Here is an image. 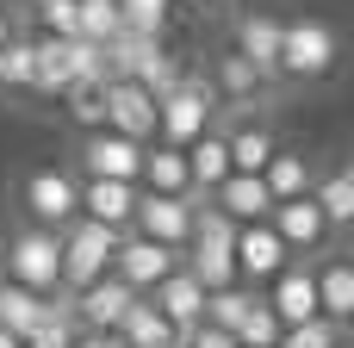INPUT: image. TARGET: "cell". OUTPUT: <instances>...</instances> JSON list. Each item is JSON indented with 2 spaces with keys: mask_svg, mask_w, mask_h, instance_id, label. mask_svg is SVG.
I'll return each mask as SVG.
<instances>
[{
  "mask_svg": "<svg viewBox=\"0 0 354 348\" xmlns=\"http://www.w3.org/2000/svg\"><path fill=\"white\" fill-rule=\"evenodd\" d=\"M224 149H230V174H261L280 143H274V131L261 118H249V125H230L224 131Z\"/></svg>",
  "mask_w": 354,
  "mask_h": 348,
  "instance_id": "7402d4cb",
  "label": "cell"
},
{
  "mask_svg": "<svg viewBox=\"0 0 354 348\" xmlns=\"http://www.w3.org/2000/svg\"><path fill=\"white\" fill-rule=\"evenodd\" d=\"M0 268H6V286H25V293H62V237L56 230H19L6 237L0 249Z\"/></svg>",
  "mask_w": 354,
  "mask_h": 348,
  "instance_id": "6da1fadb",
  "label": "cell"
},
{
  "mask_svg": "<svg viewBox=\"0 0 354 348\" xmlns=\"http://www.w3.org/2000/svg\"><path fill=\"white\" fill-rule=\"evenodd\" d=\"M118 348H168L174 342V330H168V318L149 305V299H131V311L118 318Z\"/></svg>",
  "mask_w": 354,
  "mask_h": 348,
  "instance_id": "cb8c5ba5",
  "label": "cell"
},
{
  "mask_svg": "<svg viewBox=\"0 0 354 348\" xmlns=\"http://www.w3.org/2000/svg\"><path fill=\"white\" fill-rule=\"evenodd\" d=\"M268 224H274V237H280L286 249H317V243L330 237V218L317 212V199H311V193L280 199V205L268 212Z\"/></svg>",
  "mask_w": 354,
  "mask_h": 348,
  "instance_id": "5bb4252c",
  "label": "cell"
},
{
  "mask_svg": "<svg viewBox=\"0 0 354 348\" xmlns=\"http://www.w3.org/2000/svg\"><path fill=\"white\" fill-rule=\"evenodd\" d=\"M261 87H268V75H261L249 56H236V50H224V56H218V93H224L230 106H249Z\"/></svg>",
  "mask_w": 354,
  "mask_h": 348,
  "instance_id": "4316f807",
  "label": "cell"
},
{
  "mask_svg": "<svg viewBox=\"0 0 354 348\" xmlns=\"http://www.w3.org/2000/svg\"><path fill=\"white\" fill-rule=\"evenodd\" d=\"M230 262H236V280L243 286H268L280 268H286V243L274 237V224H236V243H230Z\"/></svg>",
  "mask_w": 354,
  "mask_h": 348,
  "instance_id": "52a82bcc",
  "label": "cell"
},
{
  "mask_svg": "<svg viewBox=\"0 0 354 348\" xmlns=\"http://www.w3.org/2000/svg\"><path fill=\"white\" fill-rule=\"evenodd\" d=\"M311 286H317V311H324L330 324H348L354 318V262L348 255L324 262V268L311 274Z\"/></svg>",
  "mask_w": 354,
  "mask_h": 348,
  "instance_id": "44dd1931",
  "label": "cell"
},
{
  "mask_svg": "<svg viewBox=\"0 0 354 348\" xmlns=\"http://www.w3.org/2000/svg\"><path fill=\"white\" fill-rule=\"evenodd\" d=\"M19 205H25V218L37 224V230H68L75 218H81V181L68 174V168H31L25 174V187H19Z\"/></svg>",
  "mask_w": 354,
  "mask_h": 348,
  "instance_id": "277c9868",
  "label": "cell"
},
{
  "mask_svg": "<svg viewBox=\"0 0 354 348\" xmlns=\"http://www.w3.org/2000/svg\"><path fill=\"white\" fill-rule=\"evenodd\" d=\"M212 112H218V93H212L205 81L180 75V87L156 100V143L187 149L193 137H205V131H212Z\"/></svg>",
  "mask_w": 354,
  "mask_h": 348,
  "instance_id": "3957f363",
  "label": "cell"
},
{
  "mask_svg": "<svg viewBox=\"0 0 354 348\" xmlns=\"http://www.w3.org/2000/svg\"><path fill=\"white\" fill-rule=\"evenodd\" d=\"M255 299H261L255 286H224V293H205V324L230 336V330L249 318V305H255Z\"/></svg>",
  "mask_w": 354,
  "mask_h": 348,
  "instance_id": "f1b7e54d",
  "label": "cell"
},
{
  "mask_svg": "<svg viewBox=\"0 0 354 348\" xmlns=\"http://www.w3.org/2000/svg\"><path fill=\"white\" fill-rule=\"evenodd\" d=\"M311 199H317V212L330 218V230H348V224H354V168L342 162L336 174L311 181Z\"/></svg>",
  "mask_w": 354,
  "mask_h": 348,
  "instance_id": "484cf974",
  "label": "cell"
},
{
  "mask_svg": "<svg viewBox=\"0 0 354 348\" xmlns=\"http://www.w3.org/2000/svg\"><path fill=\"white\" fill-rule=\"evenodd\" d=\"M124 31V19H118V0H75V37L81 44H112Z\"/></svg>",
  "mask_w": 354,
  "mask_h": 348,
  "instance_id": "83f0119b",
  "label": "cell"
},
{
  "mask_svg": "<svg viewBox=\"0 0 354 348\" xmlns=\"http://www.w3.org/2000/svg\"><path fill=\"white\" fill-rule=\"evenodd\" d=\"M336 342H342V324H330V318H311V324L286 330L274 348H336Z\"/></svg>",
  "mask_w": 354,
  "mask_h": 348,
  "instance_id": "836d02e7",
  "label": "cell"
},
{
  "mask_svg": "<svg viewBox=\"0 0 354 348\" xmlns=\"http://www.w3.org/2000/svg\"><path fill=\"white\" fill-rule=\"evenodd\" d=\"M44 37H75V0H37Z\"/></svg>",
  "mask_w": 354,
  "mask_h": 348,
  "instance_id": "e575fe53",
  "label": "cell"
},
{
  "mask_svg": "<svg viewBox=\"0 0 354 348\" xmlns=\"http://www.w3.org/2000/svg\"><path fill=\"white\" fill-rule=\"evenodd\" d=\"M75 87V37H31V93H68Z\"/></svg>",
  "mask_w": 354,
  "mask_h": 348,
  "instance_id": "9a60e30c",
  "label": "cell"
},
{
  "mask_svg": "<svg viewBox=\"0 0 354 348\" xmlns=\"http://www.w3.org/2000/svg\"><path fill=\"white\" fill-rule=\"evenodd\" d=\"M187 348H236V336H224V330H212V324H199V330L187 336Z\"/></svg>",
  "mask_w": 354,
  "mask_h": 348,
  "instance_id": "d590c367",
  "label": "cell"
},
{
  "mask_svg": "<svg viewBox=\"0 0 354 348\" xmlns=\"http://www.w3.org/2000/svg\"><path fill=\"white\" fill-rule=\"evenodd\" d=\"M311 181H317V174H311V162H305L299 149H286V143H280V149L268 156V168H261V187H268V199H274V205H280V199L311 193Z\"/></svg>",
  "mask_w": 354,
  "mask_h": 348,
  "instance_id": "603a6c76",
  "label": "cell"
},
{
  "mask_svg": "<svg viewBox=\"0 0 354 348\" xmlns=\"http://www.w3.org/2000/svg\"><path fill=\"white\" fill-rule=\"evenodd\" d=\"M205 6H243V0H205Z\"/></svg>",
  "mask_w": 354,
  "mask_h": 348,
  "instance_id": "ab89813d",
  "label": "cell"
},
{
  "mask_svg": "<svg viewBox=\"0 0 354 348\" xmlns=\"http://www.w3.org/2000/svg\"><path fill=\"white\" fill-rule=\"evenodd\" d=\"M230 336H236V348H274L286 330H280V318L268 311V299H255V305H249V318H243Z\"/></svg>",
  "mask_w": 354,
  "mask_h": 348,
  "instance_id": "1f68e13d",
  "label": "cell"
},
{
  "mask_svg": "<svg viewBox=\"0 0 354 348\" xmlns=\"http://www.w3.org/2000/svg\"><path fill=\"white\" fill-rule=\"evenodd\" d=\"M261 299H268V311L280 318V330H299V324L324 318V311H317V286H311V268H280Z\"/></svg>",
  "mask_w": 354,
  "mask_h": 348,
  "instance_id": "8fae6325",
  "label": "cell"
},
{
  "mask_svg": "<svg viewBox=\"0 0 354 348\" xmlns=\"http://www.w3.org/2000/svg\"><path fill=\"white\" fill-rule=\"evenodd\" d=\"M131 230H106L93 218H75L62 230V293H87L93 280L112 274V249L124 243Z\"/></svg>",
  "mask_w": 354,
  "mask_h": 348,
  "instance_id": "7a4b0ae2",
  "label": "cell"
},
{
  "mask_svg": "<svg viewBox=\"0 0 354 348\" xmlns=\"http://www.w3.org/2000/svg\"><path fill=\"white\" fill-rule=\"evenodd\" d=\"M62 106H68V118L81 131H106V81H75L62 93Z\"/></svg>",
  "mask_w": 354,
  "mask_h": 348,
  "instance_id": "f546056e",
  "label": "cell"
},
{
  "mask_svg": "<svg viewBox=\"0 0 354 348\" xmlns=\"http://www.w3.org/2000/svg\"><path fill=\"white\" fill-rule=\"evenodd\" d=\"M131 230L162 243V249H187L193 237V199H168V193H137L131 205Z\"/></svg>",
  "mask_w": 354,
  "mask_h": 348,
  "instance_id": "8992f818",
  "label": "cell"
},
{
  "mask_svg": "<svg viewBox=\"0 0 354 348\" xmlns=\"http://www.w3.org/2000/svg\"><path fill=\"white\" fill-rule=\"evenodd\" d=\"M68 299H75V324H81V330L112 336V330H118V318L131 311V299H137V293H131L118 274H106V280H93L87 293H68Z\"/></svg>",
  "mask_w": 354,
  "mask_h": 348,
  "instance_id": "7c38bea8",
  "label": "cell"
},
{
  "mask_svg": "<svg viewBox=\"0 0 354 348\" xmlns=\"http://www.w3.org/2000/svg\"><path fill=\"white\" fill-rule=\"evenodd\" d=\"M6 37H12V19H6V12H0V50H6Z\"/></svg>",
  "mask_w": 354,
  "mask_h": 348,
  "instance_id": "74e56055",
  "label": "cell"
},
{
  "mask_svg": "<svg viewBox=\"0 0 354 348\" xmlns=\"http://www.w3.org/2000/svg\"><path fill=\"white\" fill-rule=\"evenodd\" d=\"M137 193H168V199H193V193H187V156H180V149H168V143H143Z\"/></svg>",
  "mask_w": 354,
  "mask_h": 348,
  "instance_id": "ac0fdd59",
  "label": "cell"
},
{
  "mask_svg": "<svg viewBox=\"0 0 354 348\" xmlns=\"http://www.w3.org/2000/svg\"><path fill=\"white\" fill-rule=\"evenodd\" d=\"M180 156H187V193H193V199H212V193L224 187V174H230L224 131H205V137H193Z\"/></svg>",
  "mask_w": 354,
  "mask_h": 348,
  "instance_id": "2e32d148",
  "label": "cell"
},
{
  "mask_svg": "<svg viewBox=\"0 0 354 348\" xmlns=\"http://www.w3.org/2000/svg\"><path fill=\"white\" fill-rule=\"evenodd\" d=\"M174 268H180V262H174V249H162V243H149V237H137V230L112 249V274H118L137 299H143V293H156Z\"/></svg>",
  "mask_w": 354,
  "mask_h": 348,
  "instance_id": "ba28073f",
  "label": "cell"
},
{
  "mask_svg": "<svg viewBox=\"0 0 354 348\" xmlns=\"http://www.w3.org/2000/svg\"><path fill=\"white\" fill-rule=\"evenodd\" d=\"M131 205H137V187H124V181H81V218H93L106 230H131Z\"/></svg>",
  "mask_w": 354,
  "mask_h": 348,
  "instance_id": "ffe728a7",
  "label": "cell"
},
{
  "mask_svg": "<svg viewBox=\"0 0 354 348\" xmlns=\"http://www.w3.org/2000/svg\"><path fill=\"white\" fill-rule=\"evenodd\" d=\"M137 168H143V143H131V137L93 131L81 143V174L87 181H124V187H137Z\"/></svg>",
  "mask_w": 354,
  "mask_h": 348,
  "instance_id": "30bf717a",
  "label": "cell"
},
{
  "mask_svg": "<svg viewBox=\"0 0 354 348\" xmlns=\"http://www.w3.org/2000/svg\"><path fill=\"white\" fill-rule=\"evenodd\" d=\"M212 205H218L230 224H261V218L274 212V199H268L261 174H224V187L212 193Z\"/></svg>",
  "mask_w": 354,
  "mask_h": 348,
  "instance_id": "d6986e66",
  "label": "cell"
},
{
  "mask_svg": "<svg viewBox=\"0 0 354 348\" xmlns=\"http://www.w3.org/2000/svg\"><path fill=\"white\" fill-rule=\"evenodd\" d=\"M0 87L6 93H31V37H6V50H0Z\"/></svg>",
  "mask_w": 354,
  "mask_h": 348,
  "instance_id": "d6a6232c",
  "label": "cell"
},
{
  "mask_svg": "<svg viewBox=\"0 0 354 348\" xmlns=\"http://www.w3.org/2000/svg\"><path fill=\"white\" fill-rule=\"evenodd\" d=\"M330 68H336V25H324V19H292V25L280 31V75L317 81V75H330Z\"/></svg>",
  "mask_w": 354,
  "mask_h": 348,
  "instance_id": "5b68a950",
  "label": "cell"
},
{
  "mask_svg": "<svg viewBox=\"0 0 354 348\" xmlns=\"http://www.w3.org/2000/svg\"><path fill=\"white\" fill-rule=\"evenodd\" d=\"M106 131L131 143H156V100L137 81H106Z\"/></svg>",
  "mask_w": 354,
  "mask_h": 348,
  "instance_id": "9c48e42d",
  "label": "cell"
},
{
  "mask_svg": "<svg viewBox=\"0 0 354 348\" xmlns=\"http://www.w3.org/2000/svg\"><path fill=\"white\" fill-rule=\"evenodd\" d=\"M0 348H25V342H19V336H6V330H0Z\"/></svg>",
  "mask_w": 354,
  "mask_h": 348,
  "instance_id": "f35d334b",
  "label": "cell"
},
{
  "mask_svg": "<svg viewBox=\"0 0 354 348\" xmlns=\"http://www.w3.org/2000/svg\"><path fill=\"white\" fill-rule=\"evenodd\" d=\"M44 318H50V299H44V293H25V286H6V280H0V330H6V336L25 342V336H37Z\"/></svg>",
  "mask_w": 354,
  "mask_h": 348,
  "instance_id": "d4e9b609",
  "label": "cell"
},
{
  "mask_svg": "<svg viewBox=\"0 0 354 348\" xmlns=\"http://www.w3.org/2000/svg\"><path fill=\"white\" fill-rule=\"evenodd\" d=\"M280 31H286V25H280L274 12H249V19H236V44H230V50L249 56V62L274 81V75H280Z\"/></svg>",
  "mask_w": 354,
  "mask_h": 348,
  "instance_id": "e0dca14e",
  "label": "cell"
},
{
  "mask_svg": "<svg viewBox=\"0 0 354 348\" xmlns=\"http://www.w3.org/2000/svg\"><path fill=\"white\" fill-rule=\"evenodd\" d=\"M143 299H149V305H156V311L168 318V330H180V336L205 324V286H199V280H193L187 268H174V274H168V280H162L156 293H143Z\"/></svg>",
  "mask_w": 354,
  "mask_h": 348,
  "instance_id": "4fadbf2b",
  "label": "cell"
},
{
  "mask_svg": "<svg viewBox=\"0 0 354 348\" xmlns=\"http://www.w3.org/2000/svg\"><path fill=\"white\" fill-rule=\"evenodd\" d=\"M75 348H118V336H93V330H81V336H75Z\"/></svg>",
  "mask_w": 354,
  "mask_h": 348,
  "instance_id": "8d00e7d4",
  "label": "cell"
},
{
  "mask_svg": "<svg viewBox=\"0 0 354 348\" xmlns=\"http://www.w3.org/2000/svg\"><path fill=\"white\" fill-rule=\"evenodd\" d=\"M168 12H174V0H118L124 31H137V37H162L168 31Z\"/></svg>",
  "mask_w": 354,
  "mask_h": 348,
  "instance_id": "4dcf8cb0",
  "label": "cell"
}]
</instances>
